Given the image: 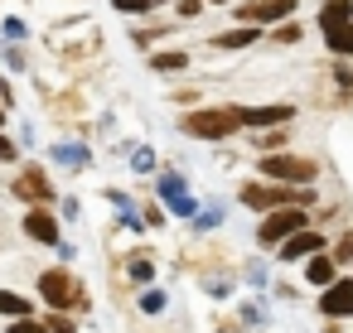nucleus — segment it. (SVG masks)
Wrapping results in <instances>:
<instances>
[{
	"label": "nucleus",
	"instance_id": "18",
	"mask_svg": "<svg viewBox=\"0 0 353 333\" xmlns=\"http://www.w3.org/2000/svg\"><path fill=\"white\" fill-rule=\"evenodd\" d=\"M54 155H59L63 164H88V150H83V145H59Z\"/></svg>",
	"mask_w": 353,
	"mask_h": 333
},
{
	"label": "nucleus",
	"instance_id": "22",
	"mask_svg": "<svg viewBox=\"0 0 353 333\" xmlns=\"http://www.w3.org/2000/svg\"><path fill=\"white\" fill-rule=\"evenodd\" d=\"M131 275H136V280H150L155 270H150V261H131Z\"/></svg>",
	"mask_w": 353,
	"mask_h": 333
},
{
	"label": "nucleus",
	"instance_id": "26",
	"mask_svg": "<svg viewBox=\"0 0 353 333\" xmlns=\"http://www.w3.org/2000/svg\"><path fill=\"white\" fill-rule=\"evenodd\" d=\"M179 15L189 20V15H199V0H179Z\"/></svg>",
	"mask_w": 353,
	"mask_h": 333
},
{
	"label": "nucleus",
	"instance_id": "17",
	"mask_svg": "<svg viewBox=\"0 0 353 333\" xmlns=\"http://www.w3.org/2000/svg\"><path fill=\"white\" fill-rule=\"evenodd\" d=\"M117 10H126V15H145V10H155L160 0H112Z\"/></svg>",
	"mask_w": 353,
	"mask_h": 333
},
{
	"label": "nucleus",
	"instance_id": "25",
	"mask_svg": "<svg viewBox=\"0 0 353 333\" xmlns=\"http://www.w3.org/2000/svg\"><path fill=\"white\" fill-rule=\"evenodd\" d=\"M334 256H339V261H353V237H343V241H339V251H334Z\"/></svg>",
	"mask_w": 353,
	"mask_h": 333
},
{
	"label": "nucleus",
	"instance_id": "6",
	"mask_svg": "<svg viewBox=\"0 0 353 333\" xmlns=\"http://www.w3.org/2000/svg\"><path fill=\"white\" fill-rule=\"evenodd\" d=\"M319 309H324V314H334V319L353 314V280H334V285L319 294Z\"/></svg>",
	"mask_w": 353,
	"mask_h": 333
},
{
	"label": "nucleus",
	"instance_id": "13",
	"mask_svg": "<svg viewBox=\"0 0 353 333\" xmlns=\"http://www.w3.org/2000/svg\"><path fill=\"white\" fill-rule=\"evenodd\" d=\"M15 193H20V198H34V203H44L54 189H49V179H44V174H34V169H30V174H20V179H15Z\"/></svg>",
	"mask_w": 353,
	"mask_h": 333
},
{
	"label": "nucleus",
	"instance_id": "11",
	"mask_svg": "<svg viewBox=\"0 0 353 333\" xmlns=\"http://www.w3.org/2000/svg\"><path fill=\"white\" fill-rule=\"evenodd\" d=\"M348 20H353V6H348V0H329V6L319 10V30H324V34L348 30Z\"/></svg>",
	"mask_w": 353,
	"mask_h": 333
},
{
	"label": "nucleus",
	"instance_id": "5",
	"mask_svg": "<svg viewBox=\"0 0 353 333\" xmlns=\"http://www.w3.org/2000/svg\"><path fill=\"white\" fill-rule=\"evenodd\" d=\"M290 10H295V0H252V6L237 10V20H247V25H266V20H281V15H290Z\"/></svg>",
	"mask_w": 353,
	"mask_h": 333
},
{
	"label": "nucleus",
	"instance_id": "28",
	"mask_svg": "<svg viewBox=\"0 0 353 333\" xmlns=\"http://www.w3.org/2000/svg\"><path fill=\"white\" fill-rule=\"evenodd\" d=\"M0 160H15V145H10L6 136H0Z\"/></svg>",
	"mask_w": 353,
	"mask_h": 333
},
{
	"label": "nucleus",
	"instance_id": "3",
	"mask_svg": "<svg viewBox=\"0 0 353 333\" xmlns=\"http://www.w3.org/2000/svg\"><path fill=\"white\" fill-rule=\"evenodd\" d=\"M295 232H305V213L300 208H281V213H271L266 222H261V246H285Z\"/></svg>",
	"mask_w": 353,
	"mask_h": 333
},
{
	"label": "nucleus",
	"instance_id": "1",
	"mask_svg": "<svg viewBox=\"0 0 353 333\" xmlns=\"http://www.w3.org/2000/svg\"><path fill=\"white\" fill-rule=\"evenodd\" d=\"M242 121H237V107H208V111H189L184 116V131L199 136V140H223L232 136Z\"/></svg>",
	"mask_w": 353,
	"mask_h": 333
},
{
	"label": "nucleus",
	"instance_id": "20",
	"mask_svg": "<svg viewBox=\"0 0 353 333\" xmlns=\"http://www.w3.org/2000/svg\"><path fill=\"white\" fill-rule=\"evenodd\" d=\"M155 68L170 73V68H184V54H155Z\"/></svg>",
	"mask_w": 353,
	"mask_h": 333
},
{
	"label": "nucleus",
	"instance_id": "21",
	"mask_svg": "<svg viewBox=\"0 0 353 333\" xmlns=\"http://www.w3.org/2000/svg\"><path fill=\"white\" fill-rule=\"evenodd\" d=\"M10 333H49V328H44V323H34V319H15V323H10Z\"/></svg>",
	"mask_w": 353,
	"mask_h": 333
},
{
	"label": "nucleus",
	"instance_id": "9",
	"mask_svg": "<svg viewBox=\"0 0 353 333\" xmlns=\"http://www.w3.org/2000/svg\"><path fill=\"white\" fill-rule=\"evenodd\" d=\"M237 121L242 126H281V121H290V107H237Z\"/></svg>",
	"mask_w": 353,
	"mask_h": 333
},
{
	"label": "nucleus",
	"instance_id": "19",
	"mask_svg": "<svg viewBox=\"0 0 353 333\" xmlns=\"http://www.w3.org/2000/svg\"><path fill=\"white\" fill-rule=\"evenodd\" d=\"M329 49H334V54H353V25L339 30V34H329Z\"/></svg>",
	"mask_w": 353,
	"mask_h": 333
},
{
	"label": "nucleus",
	"instance_id": "15",
	"mask_svg": "<svg viewBox=\"0 0 353 333\" xmlns=\"http://www.w3.org/2000/svg\"><path fill=\"white\" fill-rule=\"evenodd\" d=\"M0 314H10V319H30V304L10 290H0Z\"/></svg>",
	"mask_w": 353,
	"mask_h": 333
},
{
	"label": "nucleus",
	"instance_id": "23",
	"mask_svg": "<svg viewBox=\"0 0 353 333\" xmlns=\"http://www.w3.org/2000/svg\"><path fill=\"white\" fill-rule=\"evenodd\" d=\"M141 304H145V309H150V314H155V309H165V294H160V290H150V294H145V299H141Z\"/></svg>",
	"mask_w": 353,
	"mask_h": 333
},
{
	"label": "nucleus",
	"instance_id": "14",
	"mask_svg": "<svg viewBox=\"0 0 353 333\" xmlns=\"http://www.w3.org/2000/svg\"><path fill=\"white\" fill-rule=\"evenodd\" d=\"M305 275H310V285H329V280H334V261H329V256H310Z\"/></svg>",
	"mask_w": 353,
	"mask_h": 333
},
{
	"label": "nucleus",
	"instance_id": "27",
	"mask_svg": "<svg viewBox=\"0 0 353 333\" xmlns=\"http://www.w3.org/2000/svg\"><path fill=\"white\" fill-rule=\"evenodd\" d=\"M49 328H54V333H73V323H68V319H49Z\"/></svg>",
	"mask_w": 353,
	"mask_h": 333
},
{
	"label": "nucleus",
	"instance_id": "7",
	"mask_svg": "<svg viewBox=\"0 0 353 333\" xmlns=\"http://www.w3.org/2000/svg\"><path fill=\"white\" fill-rule=\"evenodd\" d=\"M160 193H165L170 213H179V217H194V198H189V189H184V179H179V174H165V179H160Z\"/></svg>",
	"mask_w": 353,
	"mask_h": 333
},
{
	"label": "nucleus",
	"instance_id": "24",
	"mask_svg": "<svg viewBox=\"0 0 353 333\" xmlns=\"http://www.w3.org/2000/svg\"><path fill=\"white\" fill-rule=\"evenodd\" d=\"M150 164H155V155H150V150H136V169H141V174H145V169H150Z\"/></svg>",
	"mask_w": 353,
	"mask_h": 333
},
{
	"label": "nucleus",
	"instance_id": "10",
	"mask_svg": "<svg viewBox=\"0 0 353 333\" xmlns=\"http://www.w3.org/2000/svg\"><path fill=\"white\" fill-rule=\"evenodd\" d=\"M25 232H30L34 241H44V246H59V222H54L44 208H34V213L25 217Z\"/></svg>",
	"mask_w": 353,
	"mask_h": 333
},
{
	"label": "nucleus",
	"instance_id": "29",
	"mask_svg": "<svg viewBox=\"0 0 353 333\" xmlns=\"http://www.w3.org/2000/svg\"><path fill=\"white\" fill-rule=\"evenodd\" d=\"M0 121H6V111H0Z\"/></svg>",
	"mask_w": 353,
	"mask_h": 333
},
{
	"label": "nucleus",
	"instance_id": "4",
	"mask_svg": "<svg viewBox=\"0 0 353 333\" xmlns=\"http://www.w3.org/2000/svg\"><path fill=\"white\" fill-rule=\"evenodd\" d=\"M39 294H44L54 309H63V304L78 299V280H73L68 270H44V275H39Z\"/></svg>",
	"mask_w": 353,
	"mask_h": 333
},
{
	"label": "nucleus",
	"instance_id": "12",
	"mask_svg": "<svg viewBox=\"0 0 353 333\" xmlns=\"http://www.w3.org/2000/svg\"><path fill=\"white\" fill-rule=\"evenodd\" d=\"M319 246H324V237H319V232H295V237H290V241L281 246V261H300V256H314Z\"/></svg>",
	"mask_w": 353,
	"mask_h": 333
},
{
	"label": "nucleus",
	"instance_id": "2",
	"mask_svg": "<svg viewBox=\"0 0 353 333\" xmlns=\"http://www.w3.org/2000/svg\"><path fill=\"white\" fill-rule=\"evenodd\" d=\"M261 174L276 179V184H314V164L310 160H295V155H266L261 160Z\"/></svg>",
	"mask_w": 353,
	"mask_h": 333
},
{
	"label": "nucleus",
	"instance_id": "16",
	"mask_svg": "<svg viewBox=\"0 0 353 333\" xmlns=\"http://www.w3.org/2000/svg\"><path fill=\"white\" fill-rule=\"evenodd\" d=\"M252 39H256V30H232V34H223L218 44H223V49H247Z\"/></svg>",
	"mask_w": 353,
	"mask_h": 333
},
{
	"label": "nucleus",
	"instance_id": "8",
	"mask_svg": "<svg viewBox=\"0 0 353 333\" xmlns=\"http://www.w3.org/2000/svg\"><path fill=\"white\" fill-rule=\"evenodd\" d=\"M300 193H290V189H266V184H247L242 189V203L247 208H276V203H295Z\"/></svg>",
	"mask_w": 353,
	"mask_h": 333
}]
</instances>
